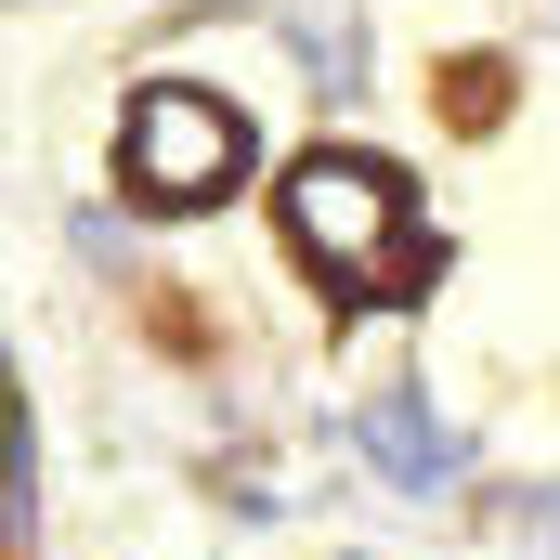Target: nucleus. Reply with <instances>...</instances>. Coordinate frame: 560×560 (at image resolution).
I'll use <instances>...</instances> for the list:
<instances>
[{
	"instance_id": "1",
	"label": "nucleus",
	"mask_w": 560,
	"mask_h": 560,
	"mask_svg": "<svg viewBox=\"0 0 560 560\" xmlns=\"http://www.w3.org/2000/svg\"><path fill=\"white\" fill-rule=\"evenodd\" d=\"M287 248L352 300H392L418 275V222H405V183L378 156H300L287 170Z\"/></svg>"
},
{
	"instance_id": "2",
	"label": "nucleus",
	"mask_w": 560,
	"mask_h": 560,
	"mask_svg": "<svg viewBox=\"0 0 560 560\" xmlns=\"http://www.w3.org/2000/svg\"><path fill=\"white\" fill-rule=\"evenodd\" d=\"M235 170H248V118H235V105H209V92H143L131 183L156 196V209H209Z\"/></svg>"
}]
</instances>
